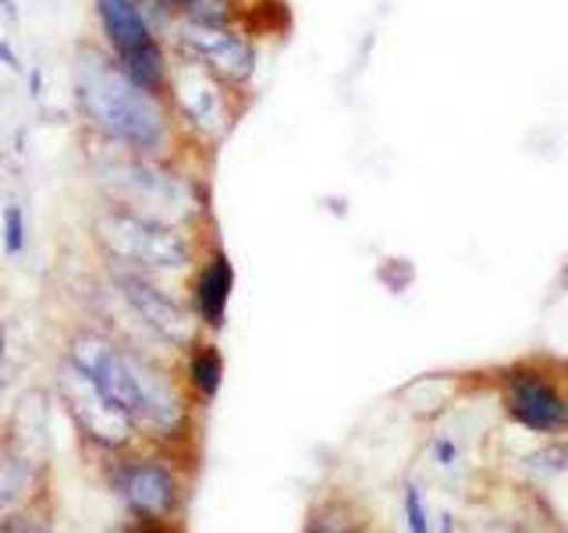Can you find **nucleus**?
Instances as JSON below:
<instances>
[{
    "mask_svg": "<svg viewBox=\"0 0 568 533\" xmlns=\"http://www.w3.org/2000/svg\"><path fill=\"white\" fill-rule=\"evenodd\" d=\"M68 360L85 370L106 395H111L135 426L156 438H178L185 431V399L160 370H153L135 352L114 345L97 331H82L71 338Z\"/></svg>",
    "mask_w": 568,
    "mask_h": 533,
    "instance_id": "2",
    "label": "nucleus"
},
{
    "mask_svg": "<svg viewBox=\"0 0 568 533\" xmlns=\"http://www.w3.org/2000/svg\"><path fill=\"white\" fill-rule=\"evenodd\" d=\"M4 249L11 257H18L26 249V218L18 207H8L4 210Z\"/></svg>",
    "mask_w": 568,
    "mask_h": 533,
    "instance_id": "16",
    "label": "nucleus"
},
{
    "mask_svg": "<svg viewBox=\"0 0 568 533\" xmlns=\"http://www.w3.org/2000/svg\"><path fill=\"white\" fill-rule=\"evenodd\" d=\"M58 388H61V399L68 405L71 420L79 423V431L85 438H93L97 444H103V449H124V444L132 441L135 420L71 360H64V366H61Z\"/></svg>",
    "mask_w": 568,
    "mask_h": 533,
    "instance_id": "7",
    "label": "nucleus"
},
{
    "mask_svg": "<svg viewBox=\"0 0 568 533\" xmlns=\"http://www.w3.org/2000/svg\"><path fill=\"white\" fill-rule=\"evenodd\" d=\"M97 242L106 257L132 271H185L192 245L178 224L139 218L132 210L111 207L97 218Z\"/></svg>",
    "mask_w": 568,
    "mask_h": 533,
    "instance_id": "4",
    "label": "nucleus"
},
{
    "mask_svg": "<svg viewBox=\"0 0 568 533\" xmlns=\"http://www.w3.org/2000/svg\"><path fill=\"white\" fill-rule=\"evenodd\" d=\"M97 11L106 40H111L114 58L129 68V76L135 82L160 93L168 86V61L135 0H97Z\"/></svg>",
    "mask_w": 568,
    "mask_h": 533,
    "instance_id": "6",
    "label": "nucleus"
},
{
    "mask_svg": "<svg viewBox=\"0 0 568 533\" xmlns=\"http://www.w3.org/2000/svg\"><path fill=\"white\" fill-rule=\"evenodd\" d=\"M118 497L139 520H171L178 509V476L160 459L124 462L114 476Z\"/></svg>",
    "mask_w": 568,
    "mask_h": 533,
    "instance_id": "10",
    "label": "nucleus"
},
{
    "mask_svg": "<svg viewBox=\"0 0 568 533\" xmlns=\"http://www.w3.org/2000/svg\"><path fill=\"white\" fill-rule=\"evenodd\" d=\"M171 86H174L178 111H182L195 129H203L210 139H221L231 129V121H235V107H231V97H227L231 86L221 82L210 68L185 58V64L178 68Z\"/></svg>",
    "mask_w": 568,
    "mask_h": 533,
    "instance_id": "9",
    "label": "nucleus"
},
{
    "mask_svg": "<svg viewBox=\"0 0 568 533\" xmlns=\"http://www.w3.org/2000/svg\"><path fill=\"white\" fill-rule=\"evenodd\" d=\"M405 526L416 530V533H426L430 530V512H426V497L416 484L405 487Z\"/></svg>",
    "mask_w": 568,
    "mask_h": 533,
    "instance_id": "15",
    "label": "nucleus"
},
{
    "mask_svg": "<svg viewBox=\"0 0 568 533\" xmlns=\"http://www.w3.org/2000/svg\"><path fill=\"white\" fill-rule=\"evenodd\" d=\"M174 11H185V18H200V22H231V0H164Z\"/></svg>",
    "mask_w": 568,
    "mask_h": 533,
    "instance_id": "14",
    "label": "nucleus"
},
{
    "mask_svg": "<svg viewBox=\"0 0 568 533\" xmlns=\"http://www.w3.org/2000/svg\"><path fill=\"white\" fill-rule=\"evenodd\" d=\"M501 405L505 416L540 438L568 434V391L540 366H511L501 373Z\"/></svg>",
    "mask_w": 568,
    "mask_h": 533,
    "instance_id": "5",
    "label": "nucleus"
},
{
    "mask_svg": "<svg viewBox=\"0 0 568 533\" xmlns=\"http://www.w3.org/2000/svg\"><path fill=\"white\" fill-rule=\"evenodd\" d=\"M178 47L185 58L210 68L221 82L231 89L245 86L256 71V50L242 32L227 29L224 22H200V18H185L178 29Z\"/></svg>",
    "mask_w": 568,
    "mask_h": 533,
    "instance_id": "8",
    "label": "nucleus"
},
{
    "mask_svg": "<svg viewBox=\"0 0 568 533\" xmlns=\"http://www.w3.org/2000/svg\"><path fill=\"white\" fill-rule=\"evenodd\" d=\"M121 295L129 299V306L139 313V320L146 324L153 334H160L164 342L171 345H189L195 338V324L185 306H178V302L171 295H164L156 289V284H150L142 274H135L132 266H121V271L114 274Z\"/></svg>",
    "mask_w": 568,
    "mask_h": 533,
    "instance_id": "11",
    "label": "nucleus"
},
{
    "mask_svg": "<svg viewBox=\"0 0 568 533\" xmlns=\"http://www.w3.org/2000/svg\"><path fill=\"white\" fill-rule=\"evenodd\" d=\"M189 378H192V388L200 391L203 399H213L221 391V378H224V360L221 352L213 345H203L192 352V363H189Z\"/></svg>",
    "mask_w": 568,
    "mask_h": 533,
    "instance_id": "13",
    "label": "nucleus"
},
{
    "mask_svg": "<svg viewBox=\"0 0 568 533\" xmlns=\"http://www.w3.org/2000/svg\"><path fill=\"white\" fill-rule=\"evenodd\" d=\"M231 289H235V271H231L227 257H210V263L200 271V281H195V310H200V320L206 328H224Z\"/></svg>",
    "mask_w": 568,
    "mask_h": 533,
    "instance_id": "12",
    "label": "nucleus"
},
{
    "mask_svg": "<svg viewBox=\"0 0 568 533\" xmlns=\"http://www.w3.org/2000/svg\"><path fill=\"white\" fill-rule=\"evenodd\" d=\"M75 93L93 129L114 147L142 157H156L171 147L174 129L160 93L135 82L118 58L111 61L97 50H85L75 68Z\"/></svg>",
    "mask_w": 568,
    "mask_h": 533,
    "instance_id": "1",
    "label": "nucleus"
},
{
    "mask_svg": "<svg viewBox=\"0 0 568 533\" xmlns=\"http://www.w3.org/2000/svg\"><path fill=\"white\" fill-rule=\"evenodd\" d=\"M100 189L111 195L114 207L132 210L139 218L178 224L192 221L200 213V200L192 195L189 182L178 174H168L164 168L153 164V157H142L124 150V157H111L97 168Z\"/></svg>",
    "mask_w": 568,
    "mask_h": 533,
    "instance_id": "3",
    "label": "nucleus"
},
{
    "mask_svg": "<svg viewBox=\"0 0 568 533\" xmlns=\"http://www.w3.org/2000/svg\"><path fill=\"white\" fill-rule=\"evenodd\" d=\"M0 355H4V349H0Z\"/></svg>",
    "mask_w": 568,
    "mask_h": 533,
    "instance_id": "17",
    "label": "nucleus"
}]
</instances>
